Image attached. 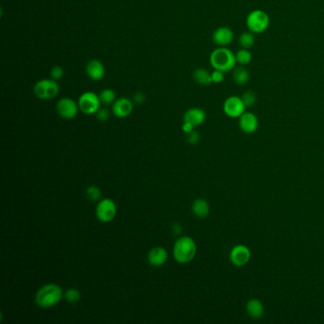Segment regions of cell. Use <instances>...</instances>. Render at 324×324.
<instances>
[{
	"mask_svg": "<svg viewBox=\"0 0 324 324\" xmlns=\"http://www.w3.org/2000/svg\"><path fill=\"white\" fill-rule=\"evenodd\" d=\"M64 298V292L56 283H48L40 288L36 294L35 302L38 307L50 309L57 305Z\"/></svg>",
	"mask_w": 324,
	"mask_h": 324,
	"instance_id": "6da1fadb",
	"label": "cell"
},
{
	"mask_svg": "<svg viewBox=\"0 0 324 324\" xmlns=\"http://www.w3.org/2000/svg\"><path fill=\"white\" fill-rule=\"evenodd\" d=\"M197 245L191 237L183 236L177 240L173 246V258L178 264L185 265L195 258Z\"/></svg>",
	"mask_w": 324,
	"mask_h": 324,
	"instance_id": "7a4b0ae2",
	"label": "cell"
},
{
	"mask_svg": "<svg viewBox=\"0 0 324 324\" xmlns=\"http://www.w3.org/2000/svg\"><path fill=\"white\" fill-rule=\"evenodd\" d=\"M210 65L214 70H219L223 73H229L235 69L236 55L226 47H219L211 52L209 56Z\"/></svg>",
	"mask_w": 324,
	"mask_h": 324,
	"instance_id": "3957f363",
	"label": "cell"
},
{
	"mask_svg": "<svg viewBox=\"0 0 324 324\" xmlns=\"http://www.w3.org/2000/svg\"><path fill=\"white\" fill-rule=\"evenodd\" d=\"M270 24L269 15L263 10H254L246 16V26L253 34H262L268 29Z\"/></svg>",
	"mask_w": 324,
	"mask_h": 324,
	"instance_id": "277c9868",
	"label": "cell"
},
{
	"mask_svg": "<svg viewBox=\"0 0 324 324\" xmlns=\"http://www.w3.org/2000/svg\"><path fill=\"white\" fill-rule=\"evenodd\" d=\"M34 92L38 99L51 100L58 95V83L53 79L39 80L34 87Z\"/></svg>",
	"mask_w": 324,
	"mask_h": 324,
	"instance_id": "5b68a950",
	"label": "cell"
},
{
	"mask_svg": "<svg viewBox=\"0 0 324 324\" xmlns=\"http://www.w3.org/2000/svg\"><path fill=\"white\" fill-rule=\"evenodd\" d=\"M96 218L101 222H110L114 220L117 214V206L110 198L99 201L95 209Z\"/></svg>",
	"mask_w": 324,
	"mask_h": 324,
	"instance_id": "8992f818",
	"label": "cell"
},
{
	"mask_svg": "<svg viewBox=\"0 0 324 324\" xmlns=\"http://www.w3.org/2000/svg\"><path fill=\"white\" fill-rule=\"evenodd\" d=\"M77 103L79 106V110L87 115L95 114L101 108V101L99 95L93 91H86L82 93Z\"/></svg>",
	"mask_w": 324,
	"mask_h": 324,
	"instance_id": "52a82bcc",
	"label": "cell"
},
{
	"mask_svg": "<svg viewBox=\"0 0 324 324\" xmlns=\"http://www.w3.org/2000/svg\"><path fill=\"white\" fill-rule=\"evenodd\" d=\"M79 110L78 103H76L74 99L64 97L61 98L56 104V112L59 116L66 120H72L76 117Z\"/></svg>",
	"mask_w": 324,
	"mask_h": 324,
	"instance_id": "ba28073f",
	"label": "cell"
},
{
	"mask_svg": "<svg viewBox=\"0 0 324 324\" xmlns=\"http://www.w3.org/2000/svg\"><path fill=\"white\" fill-rule=\"evenodd\" d=\"M223 111L230 118H240L245 112L246 107L244 106L242 97L229 96L223 102Z\"/></svg>",
	"mask_w": 324,
	"mask_h": 324,
	"instance_id": "9c48e42d",
	"label": "cell"
},
{
	"mask_svg": "<svg viewBox=\"0 0 324 324\" xmlns=\"http://www.w3.org/2000/svg\"><path fill=\"white\" fill-rule=\"evenodd\" d=\"M250 258L251 252L249 248L243 244H238L234 246L230 251L229 255L231 264L238 267H242L247 265L250 261Z\"/></svg>",
	"mask_w": 324,
	"mask_h": 324,
	"instance_id": "30bf717a",
	"label": "cell"
},
{
	"mask_svg": "<svg viewBox=\"0 0 324 324\" xmlns=\"http://www.w3.org/2000/svg\"><path fill=\"white\" fill-rule=\"evenodd\" d=\"M133 111V102L126 97L118 98L112 104V112L117 118H126L132 114Z\"/></svg>",
	"mask_w": 324,
	"mask_h": 324,
	"instance_id": "8fae6325",
	"label": "cell"
},
{
	"mask_svg": "<svg viewBox=\"0 0 324 324\" xmlns=\"http://www.w3.org/2000/svg\"><path fill=\"white\" fill-rule=\"evenodd\" d=\"M234 39V33L229 27H219L215 29L212 35L214 44L219 47H226L232 43Z\"/></svg>",
	"mask_w": 324,
	"mask_h": 324,
	"instance_id": "7c38bea8",
	"label": "cell"
},
{
	"mask_svg": "<svg viewBox=\"0 0 324 324\" xmlns=\"http://www.w3.org/2000/svg\"><path fill=\"white\" fill-rule=\"evenodd\" d=\"M86 74L88 78L93 81L102 80L106 74V69L103 63L98 59L89 60L86 65Z\"/></svg>",
	"mask_w": 324,
	"mask_h": 324,
	"instance_id": "4fadbf2b",
	"label": "cell"
},
{
	"mask_svg": "<svg viewBox=\"0 0 324 324\" xmlns=\"http://www.w3.org/2000/svg\"><path fill=\"white\" fill-rule=\"evenodd\" d=\"M239 125L243 133L246 134L256 133L258 127V117L252 112H244L239 118Z\"/></svg>",
	"mask_w": 324,
	"mask_h": 324,
	"instance_id": "5bb4252c",
	"label": "cell"
},
{
	"mask_svg": "<svg viewBox=\"0 0 324 324\" xmlns=\"http://www.w3.org/2000/svg\"><path fill=\"white\" fill-rule=\"evenodd\" d=\"M169 258L168 251L162 246L151 248L147 253V262L153 267H160L167 263Z\"/></svg>",
	"mask_w": 324,
	"mask_h": 324,
	"instance_id": "9a60e30c",
	"label": "cell"
},
{
	"mask_svg": "<svg viewBox=\"0 0 324 324\" xmlns=\"http://www.w3.org/2000/svg\"><path fill=\"white\" fill-rule=\"evenodd\" d=\"M183 119H184V122L189 123L194 127H196L204 124V122L206 121V111L200 108H192L184 113Z\"/></svg>",
	"mask_w": 324,
	"mask_h": 324,
	"instance_id": "2e32d148",
	"label": "cell"
},
{
	"mask_svg": "<svg viewBox=\"0 0 324 324\" xmlns=\"http://www.w3.org/2000/svg\"><path fill=\"white\" fill-rule=\"evenodd\" d=\"M192 213L196 217L205 219L210 212V207L206 200L197 199L193 202L191 206Z\"/></svg>",
	"mask_w": 324,
	"mask_h": 324,
	"instance_id": "e0dca14e",
	"label": "cell"
},
{
	"mask_svg": "<svg viewBox=\"0 0 324 324\" xmlns=\"http://www.w3.org/2000/svg\"><path fill=\"white\" fill-rule=\"evenodd\" d=\"M246 311L248 315L254 319H258L264 316L265 307L263 303L256 299H252L246 304Z\"/></svg>",
	"mask_w": 324,
	"mask_h": 324,
	"instance_id": "ac0fdd59",
	"label": "cell"
},
{
	"mask_svg": "<svg viewBox=\"0 0 324 324\" xmlns=\"http://www.w3.org/2000/svg\"><path fill=\"white\" fill-rule=\"evenodd\" d=\"M193 79L201 86H209L212 83L211 74L204 68H199L194 71Z\"/></svg>",
	"mask_w": 324,
	"mask_h": 324,
	"instance_id": "d6986e66",
	"label": "cell"
},
{
	"mask_svg": "<svg viewBox=\"0 0 324 324\" xmlns=\"http://www.w3.org/2000/svg\"><path fill=\"white\" fill-rule=\"evenodd\" d=\"M250 79L249 72L244 66L237 67L233 72V80L239 86H244Z\"/></svg>",
	"mask_w": 324,
	"mask_h": 324,
	"instance_id": "ffe728a7",
	"label": "cell"
},
{
	"mask_svg": "<svg viewBox=\"0 0 324 324\" xmlns=\"http://www.w3.org/2000/svg\"><path fill=\"white\" fill-rule=\"evenodd\" d=\"M255 34H253L252 31H244L241 37L239 38V44L241 45V47L243 49H250L254 44H255Z\"/></svg>",
	"mask_w": 324,
	"mask_h": 324,
	"instance_id": "44dd1931",
	"label": "cell"
},
{
	"mask_svg": "<svg viewBox=\"0 0 324 324\" xmlns=\"http://www.w3.org/2000/svg\"><path fill=\"white\" fill-rule=\"evenodd\" d=\"M236 55V61L240 64V66H246L250 64L252 61V53L248 49L242 48L240 51H238Z\"/></svg>",
	"mask_w": 324,
	"mask_h": 324,
	"instance_id": "7402d4cb",
	"label": "cell"
},
{
	"mask_svg": "<svg viewBox=\"0 0 324 324\" xmlns=\"http://www.w3.org/2000/svg\"><path fill=\"white\" fill-rule=\"evenodd\" d=\"M99 98H100L101 104H103L105 106H109L115 102L116 94L113 89L105 88L99 93Z\"/></svg>",
	"mask_w": 324,
	"mask_h": 324,
	"instance_id": "603a6c76",
	"label": "cell"
},
{
	"mask_svg": "<svg viewBox=\"0 0 324 324\" xmlns=\"http://www.w3.org/2000/svg\"><path fill=\"white\" fill-rule=\"evenodd\" d=\"M64 299L67 302L71 304H75L78 303L80 299H81V294L79 292V290L75 289V288H71L69 290H67L64 293Z\"/></svg>",
	"mask_w": 324,
	"mask_h": 324,
	"instance_id": "cb8c5ba5",
	"label": "cell"
},
{
	"mask_svg": "<svg viewBox=\"0 0 324 324\" xmlns=\"http://www.w3.org/2000/svg\"><path fill=\"white\" fill-rule=\"evenodd\" d=\"M242 100L246 108H251L257 102V95L254 91L247 90L242 95Z\"/></svg>",
	"mask_w": 324,
	"mask_h": 324,
	"instance_id": "d4e9b609",
	"label": "cell"
},
{
	"mask_svg": "<svg viewBox=\"0 0 324 324\" xmlns=\"http://www.w3.org/2000/svg\"><path fill=\"white\" fill-rule=\"evenodd\" d=\"M101 190L98 186L95 185H90L88 186L87 189H86V197L88 198L89 201H93L96 202L98 200L101 198Z\"/></svg>",
	"mask_w": 324,
	"mask_h": 324,
	"instance_id": "484cf974",
	"label": "cell"
},
{
	"mask_svg": "<svg viewBox=\"0 0 324 324\" xmlns=\"http://www.w3.org/2000/svg\"><path fill=\"white\" fill-rule=\"evenodd\" d=\"M50 74H51L52 79L57 81V80H60V79L63 78V76H64V70H63L62 67L54 66L52 68V70H51Z\"/></svg>",
	"mask_w": 324,
	"mask_h": 324,
	"instance_id": "4316f807",
	"label": "cell"
},
{
	"mask_svg": "<svg viewBox=\"0 0 324 324\" xmlns=\"http://www.w3.org/2000/svg\"><path fill=\"white\" fill-rule=\"evenodd\" d=\"M224 74L223 72L219 71V70H214L213 72L211 73V80L212 83L215 84H220L221 82L224 80Z\"/></svg>",
	"mask_w": 324,
	"mask_h": 324,
	"instance_id": "83f0119b",
	"label": "cell"
},
{
	"mask_svg": "<svg viewBox=\"0 0 324 324\" xmlns=\"http://www.w3.org/2000/svg\"><path fill=\"white\" fill-rule=\"evenodd\" d=\"M96 118L100 121V122H106L110 119V112L105 109V108H100L99 111L95 113Z\"/></svg>",
	"mask_w": 324,
	"mask_h": 324,
	"instance_id": "f1b7e54d",
	"label": "cell"
},
{
	"mask_svg": "<svg viewBox=\"0 0 324 324\" xmlns=\"http://www.w3.org/2000/svg\"><path fill=\"white\" fill-rule=\"evenodd\" d=\"M187 142L191 145H196L200 142V135L199 133L195 131H193L190 133H187Z\"/></svg>",
	"mask_w": 324,
	"mask_h": 324,
	"instance_id": "f546056e",
	"label": "cell"
},
{
	"mask_svg": "<svg viewBox=\"0 0 324 324\" xmlns=\"http://www.w3.org/2000/svg\"><path fill=\"white\" fill-rule=\"evenodd\" d=\"M133 101L134 103L138 104V105H142L146 101V97L142 93V92H136L134 95H133Z\"/></svg>",
	"mask_w": 324,
	"mask_h": 324,
	"instance_id": "4dcf8cb0",
	"label": "cell"
},
{
	"mask_svg": "<svg viewBox=\"0 0 324 324\" xmlns=\"http://www.w3.org/2000/svg\"><path fill=\"white\" fill-rule=\"evenodd\" d=\"M182 129H183V132H184L185 134H187V133H190L194 131V126L190 125L189 123L184 122V124L182 125Z\"/></svg>",
	"mask_w": 324,
	"mask_h": 324,
	"instance_id": "1f68e13d",
	"label": "cell"
},
{
	"mask_svg": "<svg viewBox=\"0 0 324 324\" xmlns=\"http://www.w3.org/2000/svg\"><path fill=\"white\" fill-rule=\"evenodd\" d=\"M173 231L176 233V234H180V232L182 231V228L180 224H174L173 225Z\"/></svg>",
	"mask_w": 324,
	"mask_h": 324,
	"instance_id": "d6a6232c",
	"label": "cell"
}]
</instances>
